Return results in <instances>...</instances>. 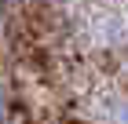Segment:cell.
I'll list each match as a JSON object with an SVG mask.
<instances>
[{
  "label": "cell",
  "instance_id": "1",
  "mask_svg": "<svg viewBox=\"0 0 128 124\" xmlns=\"http://www.w3.org/2000/svg\"><path fill=\"white\" fill-rule=\"evenodd\" d=\"M114 124H128V99H121L114 110Z\"/></svg>",
  "mask_w": 128,
  "mask_h": 124
},
{
  "label": "cell",
  "instance_id": "2",
  "mask_svg": "<svg viewBox=\"0 0 128 124\" xmlns=\"http://www.w3.org/2000/svg\"><path fill=\"white\" fill-rule=\"evenodd\" d=\"M8 117V88H4V80H0V121Z\"/></svg>",
  "mask_w": 128,
  "mask_h": 124
}]
</instances>
